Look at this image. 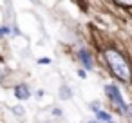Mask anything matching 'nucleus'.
<instances>
[{"label": "nucleus", "instance_id": "0eeeda50", "mask_svg": "<svg viewBox=\"0 0 132 123\" xmlns=\"http://www.w3.org/2000/svg\"><path fill=\"white\" fill-rule=\"evenodd\" d=\"M116 2H119L123 6H132V0H116Z\"/></svg>", "mask_w": 132, "mask_h": 123}, {"label": "nucleus", "instance_id": "9d476101", "mask_svg": "<svg viewBox=\"0 0 132 123\" xmlns=\"http://www.w3.org/2000/svg\"><path fill=\"white\" fill-rule=\"evenodd\" d=\"M78 74H80V78H85L87 74H85V71H78Z\"/></svg>", "mask_w": 132, "mask_h": 123}, {"label": "nucleus", "instance_id": "9b49d317", "mask_svg": "<svg viewBox=\"0 0 132 123\" xmlns=\"http://www.w3.org/2000/svg\"><path fill=\"white\" fill-rule=\"evenodd\" d=\"M89 123H98V121H89Z\"/></svg>", "mask_w": 132, "mask_h": 123}, {"label": "nucleus", "instance_id": "f8f14e48", "mask_svg": "<svg viewBox=\"0 0 132 123\" xmlns=\"http://www.w3.org/2000/svg\"><path fill=\"white\" fill-rule=\"evenodd\" d=\"M130 110H132V107H130Z\"/></svg>", "mask_w": 132, "mask_h": 123}, {"label": "nucleus", "instance_id": "6e6552de", "mask_svg": "<svg viewBox=\"0 0 132 123\" xmlns=\"http://www.w3.org/2000/svg\"><path fill=\"white\" fill-rule=\"evenodd\" d=\"M38 63H44V65H47V63H51V60H49V58H40V60H38Z\"/></svg>", "mask_w": 132, "mask_h": 123}, {"label": "nucleus", "instance_id": "f257e3e1", "mask_svg": "<svg viewBox=\"0 0 132 123\" xmlns=\"http://www.w3.org/2000/svg\"><path fill=\"white\" fill-rule=\"evenodd\" d=\"M105 58H107V62H109L112 72H114L119 80H123V81H128V80H130V67H128V63L125 62V58H123L119 53L109 49V51L105 53Z\"/></svg>", "mask_w": 132, "mask_h": 123}, {"label": "nucleus", "instance_id": "7ed1b4c3", "mask_svg": "<svg viewBox=\"0 0 132 123\" xmlns=\"http://www.w3.org/2000/svg\"><path fill=\"white\" fill-rule=\"evenodd\" d=\"M15 96H16L18 100H27V98L31 96V91H29L27 85H18V87L15 89Z\"/></svg>", "mask_w": 132, "mask_h": 123}, {"label": "nucleus", "instance_id": "423d86ee", "mask_svg": "<svg viewBox=\"0 0 132 123\" xmlns=\"http://www.w3.org/2000/svg\"><path fill=\"white\" fill-rule=\"evenodd\" d=\"M60 96H62V98H71V91H69L67 87H62V91H60Z\"/></svg>", "mask_w": 132, "mask_h": 123}, {"label": "nucleus", "instance_id": "39448f33", "mask_svg": "<svg viewBox=\"0 0 132 123\" xmlns=\"http://www.w3.org/2000/svg\"><path fill=\"white\" fill-rule=\"evenodd\" d=\"M96 118H98V121H103V123H112L110 114H107V112H103V110H98V112H96Z\"/></svg>", "mask_w": 132, "mask_h": 123}, {"label": "nucleus", "instance_id": "1a4fd4ad", "mask_svg": "<svg viewBox=\"0 0 132 123\" xmlns=\"http://www.w3.org/2000/svg\"><path fill=\"white\" fill-rule=\"evenodd\" d=\"M7 33H9L7 27H0V36H4V35H7Z\"/></svg>", "mask_w": 132, "mask_h": 123}, {"label": "nucleus", "instance_id": "20e7f679", "mask_svg": "<svg viewBox=\"0 0 132 123\" xmlns=\"http://www.w3.org/2000/svg\"><path fill=\"white\" fill-rule=\"evenodd\" d=\"M78 56L81 58V63H83L87 69H92V58H90L89 51H85V49H80V51H78Z\"/></svg>", "mask_w": 132, "mask_h": 123}, {"label": "nucleus", "instance_id": "f03ea898", "mask_svg": "<svg viewBox=\"0 0 132 123\" xmlns=\"http://www.w3.org/2000/svg\"><path fill=\"white\" fill-rule=\"evenodd\" d=\"M105 94L114 101V105H118L119 109L127 110V103H125V100H123V96H121V92L118 91L116 85H107V87H105Z\"/></svg>", "mask_w": 132, "mask_h": 123}]
</instances>
